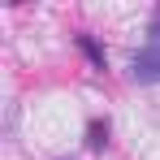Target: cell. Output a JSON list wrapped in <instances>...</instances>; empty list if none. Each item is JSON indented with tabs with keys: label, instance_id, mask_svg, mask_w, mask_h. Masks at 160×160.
<instances>
[{
	"label": "cell",
	"instance_id": "cell-1",
	"mask_svg": "<svg viewBox=\"0 0 160 160\" xmlns=\"http://www.w3.org/2000/svg\"><path fill=\"white\" fill-rule=\"evenodd\" d=\"M130 69H134V78H138V82H160V39H152L143 52H134Z\"/></svg>",
	"mask_w": 160,
	"mask_h": 160
},
{
	"label": "cell",
	"instance_id": "cell-2",
	"mask_svg": "<svg viewBox=\"0 0 160 160\" xmlns=\"http://www.w3.org/2000/svg\"><path fill=\"white\" fill-rule=\"evenodd\" d=\"M78 48H82L87 56H91V65H95V69H104V52L95 48V39H87V35H78Z\"/></svg>",
	"mask_w": 160,
	"mask_h": 160
},
{
	"label": "cell",
	"instance_id": "cell-3",
	"mask_svg": "<svg viewBox=\"0 0 160 160\" xmlns=\"http://www.w3.org/2000/svg\"><path fill=\"white\" fill-rule=\"evenodd\" d=\"M87 143H91V147H104V143H108V126H104V121H91V130H87Z\"/></svg>",
	"mask_w": 160,
	"mask_h": 160
},
{
	"label": "cell",
	"instance_id": "cell-4",
	"mask_svg": "<svg viewBox=\"0 0 160 160\" xmlns=\"http://www.w3.org/2000/svg\"><path fill=\"white\" fill-rule=\"evenodd\" d=\"M152 39H160V22H156V26H152Z\"/></svg>",
	"mask_w": 160,
	"mask_h": 160
}]
</instances>
